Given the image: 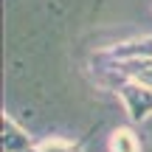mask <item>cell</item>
<instances>
[{
    "label": "cell",
    "instance_id": "cell-1",
    "mask_svg": "<svg viewBox=\"0 0 152 152\" xmlns=\"http://www.w3.org/2000/svg\"><path fill=\"white\" fill-rule=\"evenodd\" d=\"M96 62H130V59H152V37H132L124 42H115L102 48L90 56Z\"/></svg>",
    "mask_w": 152,
    "mask_h": 152
},
{
    "label": "cell",
    "instance_id": "cell-2",
    "mask_svg": "<svg viewBox=\"0 0 152 152\" xmlns=\"http://www.w3.org/2000/svg\"><path fill=\"white\" fill-rule=\"evenodd\" d=\"M121 102H124V110L130 115V121L141 124L152 115V87L138 85V82H127L124 87L118 90Z\"/></svg>",
    "mask_w": 152,
    "mask_h": 152
},
{
    "label": "cell",
    "instance_id": "cell-3",
    "mask_svg": "<svg viewBox=\"0 0 152 152\" xmlns=\"http://www.w3.org/2000/svg\"><path fill=\"white\" fill-rule=\"evenodd\" d=\"M0 147H3V152H31L34 141L11 115L3 113L0 115Z\"/></svg>",
    "mask_w": 152,
    "mask_h": 152
},
{
    "label": "cell",
    "instance_id": "cell-4",
    "mask_svg": "<svg viewBox=\"0 0 152 152\" xmlns=\"http://www.w3.org/2000/svg\"><path fill=\"white\" fill-rule=\"evenodd\" d=\"M110 152H141V141H138L135 130L118 127V130L110 135Z\"/></svg>",
    "mask_w": 152,
    "mask_h": 152
},
{
    "label": "cell",
    "instance_id": "cell-5",
    "mask_svg": "<svg viewBox=\"0 0 152 152\" xmlns=\"http://www.w3.org/2000/svg\"><path fill=\"white\" fill-rule=\"evenodd\" d=\"M85 141H62V138H48V141L34 144L31 152H82Z\"/></svg>",
    "mask_w": 152,
    "mask_h": 152
}]
</instances>
